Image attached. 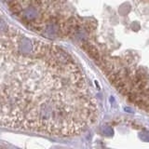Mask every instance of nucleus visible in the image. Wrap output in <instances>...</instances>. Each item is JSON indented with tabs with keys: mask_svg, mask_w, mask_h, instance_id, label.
I'll return each instance as SVG.
<instances>
[]
</instances>
